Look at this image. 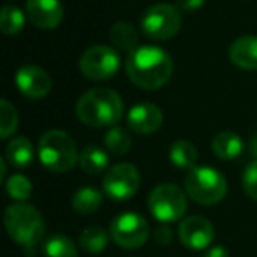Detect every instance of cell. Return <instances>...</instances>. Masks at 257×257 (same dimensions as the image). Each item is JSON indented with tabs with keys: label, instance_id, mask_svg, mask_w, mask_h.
<instances>
[{
	"label": "cell",
	"instance_id": "6da1fadb",
	"mask_svg": "<svg viewBox=\"0 0 257 257\" xmlns=\"http://www.w3.org/2000/svg\"><path fill=\"white\" fill-rule=\"evenodd\" d=\"M127 78L143 90H159L171 79V55L157 46H138L125 62Z\"/></svg>",
	"mask_w": 257,
	"mask_h": 257
},
{
	"label": "cell",
	"instance_id": "7a4b0ae2",
	"mask_svg": "<svg viewBox=\"0 0 257 257\" xmlns=\"http://www.w3.org/2000/svg\"><path fill=\"white\" fill-rule=\"evenodd\" d=\"M76 114L88 127H114L123 116V100L111 88H92L79 97Z\"/></svg>",
	"mask_w": 257,
	"mask_h": 257
},
{
	"label": "cell",
	"instance_id": "3957f363",
	"mask_svg": "<svg viewBox=\"0 0 257 257\" xmlns=\"http://www.w3.org/2000/svg\"><path fill=\"white\" fill-rule=\"evenodd\" d=\"M41 164L51 173H67L79 162L76 143L64 131H48L41 136L37 147Z\"/></svg>",
	"mask_w": 257,
	"mask_h": 257
},
{
	"label": "cell",
	"instance_id": "277c9868",
	"mask_svg": "<svg viewBox=\"0 0 257 257\" xmlns=\"http://www.w3.org/2000/svg\"><path fill=\"white\" fill-rule=\"evenodd\" d=\"M6 231L11 239L23 248L32 250L44 234V220L34 206L25 203H15L4 213Z\"/></svg>",
	"mask_w": 257,
	"mask_h": 257
},
{
	"label": "cell",
	"instance_id": "5b68a950",
	"mask_svg": "<svg viewBox=\"0 0 257 257\" xmlns=\"http://www.w3.org/2000/svg\"><path fill=\"white\" fill-rule=\"evenodd\" d=\"M185 190L187 196L197 204L211 206L218 204L227 194V182L218 169L199 166V168L189 169L185 176Z\"/></svg>",
	"mask_w": 257,
	"mask_h": 257
},
{
	"label": "cell",
	"instance_id": "8992f818",
	"mask_svg": "<svg viewBox=\"0 0 257 257\" xmlns=\"http://www.w3.org/2000/svg\"><path fill=\"white\" fill-rule=\"evenodd\" d=\"M141 30L154 41H166L175 37L182 29V13L176 6L154 4L141 15Z\"/></svg>",
	"mask_w": 257,
	"mask_h": 257
},
{
	"label": "cell",
	"instance_id": "52a82bcc",
	"mask_svg": "<svg viewBox=\"0 0 257 257\" xmlns=\"http://www.w3.org/2000/svg\"><path fill=\"white\" fill-rule=\"evenodd\" d=\"M187 196L175 183H161L148 196V208L150 213L162 224H171L185 215Z\"/></svg>",
	"mask_w": 257,
	"mask_h": 257
},
{
	"label": "cell",
	"instance_id": "ba28073f",
	"mask_svg": "<svg viewBox=\"0 0 257 257\" xmlns=\"http://www.w3.org/2000/svg\"><path fill=\"white\" fill-rule=\"evenodd\" d=\"M120 69L118 50L107 44H95L88 48L79 58V71L92 81H106Z\"/></svg>",
	"mask_w": 257,
	"mask_h": 257
},
{
	"label": "cell",
	"instance_id": "9c48e42d",
	"mask_svg": "<svg viewBox=\"0 0 257 257\" xmlns=\"http://www.w3.org/2000/svg\"><path fill=\"white\" fill-rule=\"evenodd\" d=\"M109 234L118 246L134 250L143 246L150 238V225L147 218L134 211H125L111 222Z\"/></svg>",
	"mask_w": 257,
	"mask_h": 257
},
{
	"label": "cell",
	"instance_id": "30bf717a",
	"mask_svg": "<svg viewBox=\"0 0 257 257\" xmlns=\"http://www.w3.org/2000/svg\"><path fill=\"white\" fill-rule=\"evenodd\" d=\"M141 175L134 164L120 162L111 166L102 180L104 192L114 201H127L140 190Z\"/></svg>",
	"mask_w": 257,
	"mask_h": 257
},
{
	"label": "cell",
	"instance_id": "8fae6325",
	"mask_svg": "<svg viewBox=\"0 0 257 257\" xmlns=\"http://www.w3.org/2000/svg\"><path fill=\"white\" fill-rule=\"evenodd\" d=\"M215 238V229L208 218L201 215H192L180 222L178 225V239L182 245L192 250H203L211 245Z\"/></svg>",
	"mask_w": 257,
	"mask_h": 257
},
{
	"label": "cell",
	"instance_id": "7c38bea8",
	"mask_svg": "<svg viewBox=\"0 0 257 257\" xmlns=\"http://www.w3.org/2000/svg\"><path fill=\"white\" fill-rule=\"evenodd\" d=\"M25 15L34 27L51 30L64 20V8L60 0H27Z\"/></svg>",
	"mask_w": 257,
	"mask_h": 257
},
{
	"label": "cell",
	"instance_id": "4fadbf2b",
	"mask_svg": "<svg viewBox=\"0 0 257 257\" xmlns=\"http://www.w3.org/2000/svg\"><path fill=\"white\" fill-rule=\"evenodd\" d=\"M16 86L29 99H43L51 90V78L44 69L37 65H25L16 72Z\"/></svg>",
	"mask_w": 257,
	"mask_h": 257
},
{
	"label": "cell",
	"instance_id": "5bb4252c",
	"mask_svg": "<svg viewBox=\"0 0 257 257\" xmlns=\"http://www.w3.org/2000/svg\"><path fill=\"white\" fill-rule=\"evenodd\" d=\"M162 111L159 106L152 102H140L134 104L127 113V125L133 133L143 134V136H148V134L157 133L162 125Z\"/></svg>",
	"mask_w": 257,
	"mask_h": 257
},
{
	"label": "cell",
	"instance_id": "9a60e30c",
	"mask_svg": "<svg viewBox=\"0 0 257 257\" xmlns=\"http://www.w3.org/2000/svg\"><path fill=\"white\" fill-rule=\"evenodd\" d=\"M229 58L243 71H257V37H238L229 48Z\"/></svg>",
	"mask_w": 257,
	"mask_h": 257
},
{
	"label": "cell",
	"instance_id": "2e32d148",
	"mask_svg": "<svg viewBox=\"0 0 257 257\" xmlns=\"http://www.w3.org/2000/svg\"><path fill=\"white\" fill-rule=\"evenodd\" d=\"M243 147H245V143H243L241 136H238L232 131L218 133L211 141V150L220 161H234V159H238L243 152Z\"/></svg>",
	"mask_w": 257,
	"mask_h": 257
},
{
	"label": "cell",
	"instance_id": "e0dca14e",
	"mask_svg": "<svg viewBox=\"0 0 257 257\" xmlns=\"http://www.w3.org/2000/svg\"><path fill=\"white\" fill-rule=\"evenodd\" d=\"M6 161L18 169L29 168L34 162V148L27 138H15L6 147Z\"/></svg>",
	"mask_w": 257,
	"mask_h": 257
},
{
	"label": "cell",
	"instance_id": "ac0fdd59",
	"mask_svg": "<svg viewBox=\"0 0 257 257\" xmlns=\"http://www.w3.org/2000/svg\"><path fill=\"white\" fill-rule=\"evenodd\" d=\"M79 166L88 175H100L109 169V157L104 148L97 145H88L79 154Z\"/></svg>",
	"mask_w": 257,
	"mask_h": 257
},
{
	"label": "cell",
	"instance_id": "d6986e66",
	"mask_svg": "<svg viewBox=\"0 0 257 257\" xmlns=\"http://www.w3.org/2000/svg\"><path fill=\"white\" fill-rule=\"evenodd\" d=\"M109 39H111V44H113L114 50L133 53V51L138 48V30L134 29L131 23L118 22L111 27Z\"/></svg>",
	"mask_w": 257,
	"mask_h": 257
},
{
	"label": "cell",
	"instance_id": "ffe728a7",
	"mask_svg": "<svg viewBox=\"0 0 257 257\" xmlns=\"http://www.w3.org/2000/svg\"><path fill=\"white\" fill-rule=\"evenodd\" d=\"M169 161L178 169H192L197 162V148L189 140H178L169 148Z\"/></svg>",
	"mask_w": 257,
	"mask_h": 257
},
{
	"label": "cell",
	"instance_id": "44dd1931",
	"mask_svg": "<svg viewBox=\"0 0 257 257\" xmlns=\"http://www.w3.org/2000/svg\"><path fill=\"white\" fill-rule=\"evenodd\" d=\"M102 204V194L93 187H83L72 197V208L79 215H92Z\"/></svg>",
	"mask_w": 257,
	"mask_h": 257
},
{
	"label": "cell",
	"instance_id": "7402d4cb",
	"mask_svg": "<svg viewBox=\"0 0 257 257\" xmlns=\"http://www.w3.org/2000/svg\"><path fill=\"white\" fill-rule=\"evenodd\" d=\"M104 145H106L107 152L113 155H125L131 147H133V138L128 134L127 128L120 127V125H114V127H109V131L104 136Z\"/></svg>",
	"mask_w": 257,
	"mask_h": 257
},
{
	"label": "cell",
	"instance_id": "603a6c76",
	"mask_svg": "<svg viewBox=\"0 0 257 257\" xmlns=\"http://www.w3.org/2000/svg\"><path fill=\"white\" fill-rule=\"evenodd\" d=\"M44 257H78L74 241L64 234H53L43 243Z\"/></svg>",
	"mask_w": 257,
	"mask_h": 257
},
{
	"label": "cell",
	"instance_id": "cb8c5ba5",
	"mask_svg": "<svg viewBox=\"0 0 257 257\" xmlns=\"http://www.w3.org/2000/svg\"><path fill=\"white\" fill-rule=\"evenodd\" d=\"M25 20L27 15L22 9L13 4H8L2 8V13H0V29L6 36H16L25 27Z\"/></svg>",
	"mask_w": 257,
	"mask_h": 257
},
{
	"label": "cell",
	"instance_id": "d4e9b609",
	"mask_svg": "<svg viewBox=\"0 0 257 257\" xmlns=\"http://www.w3.org/2000/svg\"><path fill=\"white\" fill-rule=\"evenodd\" d=\"M79 245H81V248L88 253L102 252V250L107 246L106 231L100 227H95V225L85 229V231L81 232V236H79Z\"/></svg>",
	"mask_w": 257,
	"mask_h": 257
},
{
	"label": "cell",
	"instance_id": "484cf974",
	"mask_svg": "<svg viewBox=\"0 0 257 257\" xmlns=\"http://www.w3.org/2000/svg\"><path fill=\"white\" fill-rule=\"evenodd\" d=\"M18 128V113L8 99L0 100V138L8 140Z\"/></svg>",
	"mask_w": 257,
	"mask_h": 257
},
{
	"label": "cell",
	"instance_id": "4316f807",
	"mask_svg": "<svg viewBox=\"0 0 257 257\" xmlns=\"http://www.w3.org/2000/svg\"><path fill=\"white\" fill-rule=\"evenodd\" d=\"M6 189H8L9 197L20 201V203H23L32 196V182L23 175H13L6 182Z\"/></svg>",
	"mask_w": 257,
	"mask_h": 257
},
{
	"label": "cell",
	"instance_id": "83f0119b",
	"mask_svg": "<svg viewBox=\"0 0 257 257\" xmlns=\"http://www.w3.org/2000/svg\"><path fill=\"white\" fill-rule=\"evenodd\" d=\"M241 185L250 199L257 201V161L250 162L241 176Z\"/></svg>",
	"mask_w": 257,
	"mask_h": 257
},
{
	"label": "cell",
	"instance_id": "f1b7e54d",
	"mask_svg": "<svg viewBox=\"0 0 257 257\" xmlns=\"http://www.w3.org/2000/svg\"><path fill=\"white\" fill-rule=\"evenodd\" d=\"M154 238H155V241H157L159 245H162V246L169 245V243L173 241V231H171V227H169V225H166V224H161L157 229H155Z\"/></svg>",
	"mask_w": 257,
	"mask_h": 257
},
{
	"label": "cell",
	"instance_id": "f546056e",
	"mask_svg": "<svg viewBox=\"0 0 257 257\" xmlns=\"http://www.w3.org/2000/svg\"><path fill=\"white\" fill-rule=\"evenodd\" d=\"M203 6L204 0H176V8L183 9V11H196Z\"/></svg>",
	"mask_w": 257,
	"mask_h": 257
},
{
	"label": "cell",
	"instance_id": "4dcf8cb0",
	"mask_svg": "<svg viewBox=\"0 0 257 257\" xmlns=\"http://www.w3.org/2000/svg\"><path fill=\"white\" fill-rule=\"evenodd\" d=\"M203 257H229V252L224 246H211L203 253Z\"/></svg>",
	"mask_w": 257,
	"mask_h": 257
},
{
	"label": "cell",
	"instance_id": "1f68e13d",
	"mask_svg": "<svg viewBox=\"0 0 257 257\" xmlns=\"http://www.w3.org/2000/svg\"><path fill=\"white\" fill-rule=\"evenodd\" d=\"M248 148H250V154H252L253 157L257 159V133H255V134H252V138H250Z\"/></svg>",
	"mask_w": 257,
	"mask_h": 257
},
{
	"label": "cell",
	"instance_id": "d6a6232c",
	"mask_svg": "<svg viewBox=\"0 0 257 257\" xmlns=\"http://www.w3.org/2000/svg\"><path fill=\"white\" fill-rule=\"evenodd\" d=\"M0 180H6V157L0 159Z\"/></svg>",
	"mask_w": 257,
	"mask_h": 257
}]
</instances>
